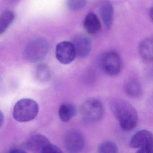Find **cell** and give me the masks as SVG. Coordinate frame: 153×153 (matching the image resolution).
<instances>
[{"label": "cell", "instance_id": "6da1fadb", "mask_svg": "<svg viewBox=\"0 0 153 153\" xmlns=\"http://www.w3.org/2000/svg\"><path fill=\"white\" fill-rule=\"evenodd\" d=\"M110 107L122 128L125 131L133 130L138 121L137 112L128 102L121 99H114L110 102Z\"/></svg>", "mask_w": 153, "mask_h": 153}, {"label": "cell", "instance_id": "7a4b0ae2", "mask_svg": "<svg viewBox=\"0 0 153 153\" xmlns=\"http://www.w3.org/2000/svg\"><path fill=\"white\" fill-rule=\"evenodd\" d=\"M39 111V105L35 101L30 98H23L15 104L13 117L19 122H27L34 120Z\"/></svg>", "mask_w": 153, "mask_h": 153}, {"label": "cell", "instance_id": "3957f363", "mask_svg": "<svg viewBox=\"0 0 153 153\" xmlns=\"http://www.w3.org/2000/svg\"><path fill=\"white\" fill-rule=\"evenodd\" d=\"M49 45L43 38H36L29 43L24 51V58L30 62H36L43 59L48 54Z\"/></svg>", "mask_w": 153, "mask_h": 153}, {"label": "cell", "instance_id": "277c9868", "mask_svg": "<svg viewBox=\"0 0 153 153\" xmlns=\"http://www.w3.org/2000/svg\"><path fill=\"white\" fill-rule=\"evenodd\" d=\"M103 106L102 102L95 98L86 100L81 107V117L88 123H94L100 121L104 114Z\"/></svg>", "mask_w": 153, "mask_h": 153}, {"label": "cell", "instance_id": "5b68a950", "mask_svg": "<svg viewBox=\"0 0 153 153\" xmlns=\"http://www.w3.org/2000/svg\"><path fill=\"white\" fill-rule=\"evenodd\" d=\"M100 66L103 71L107 75L117 76L122 69V59L118 53L109 51L102 55L100 59Z\"/></svg>", "mask_w": 153, "mask_h": 153}, {"label": "cell", "instance_id": "8992f818", "mask_svg": "<svg viewBox=\"0 0 153 153\" xmlns=\"http://www.w3.org/2000/svg\"><path fill=\"white\" fill-rule=\"evenodd\" d=\"M132 148H140L146 153H153V134L147 130H141L136 132L130 141Z\"/></svg>", "mask_w": 153, "mask_h": 153}, {"label": "cell", "instance_id": "52a82bcc", "mask_svg": "<svg viewBox=\"0 0 153 153\" xmlns=\"http://www.w3.org/2000/svg\"><path fill=\"white\" fill-rule=\"evenodd\" d=\"M64 145L69 153H79L85 146V137L78 131H69L65 135Z\"/></svg>", "mask_w": 153, "mask_h": 153}, {"label": "cell", "instance_id": "ba28073f", "mask_svg": "<svg viewBox=\"0 0 153 153\" xmlns=\"http://www.w3.org/2000/svg\"><path fill=\"white\" fill-rule=\"evenodd\" d=\"M55 55L59 62L66 65L74 60L76 53L72 42L63 41L59 43L56 46Z\"/></svg>", "mask_w": 153, "mask_h": 153}, {"label": "cell", "instance_id": "9c48e42d", "mask_svg": "<svg viewBox=\"0 0 153 153\" xmlns=\"http://www.w3.org/2000/svg\"><path fill=\"white\" fill-rule=\"evenodd\" d=\"M76 53V56L84 58L87 57L92 49V42L90 38L83 33L76 35L72 42Z\"/></svg>", "mask_w": 153, "mask_h": 153}, {"label": "cell", "instance_id": "30bf717a", "mask_svg": "<svg viewBox=\"0 0 153 153\" xmlns=\"http://www.w3.org/2000/svg\"><path fill=\"white\" fill-rule=\"evenodd\" d=\"M51 143L46 137L40 134L31 136L25 142V146L27 150L34 153H41Z\"/></svg>", "mask_w": 153, "mask_h": 153}, {"label": "cell", "instance_id": "8fae6325", "mask_svg": "<svg viewBox=\"0 0 153 153\" xmlns=\"http://www.w3.org/2000/svg\"><path fill=\"white\" fill-rule=\"evenodd\" d=\"M85 30L89 34H96L100 31L102 27L101 22L97 16L94 12H89L84 20Z\"/></svg>", "mask_w": 153, "mask_h": 153}, {"label": "cell", "instance_id": "7c38bea8", "mask_svg": "<svg viewBox=\"0 0 153 153\" xmlns=\"http://www.w3.org/2000/svg\"><path fill=\"white\" fill-rule=\"evenodd\" d=\"M139 53L141 58L148 62H153V37L142 40L138 47Z\"/></svg>", "mask_w": 153, "mask_h": 153}, {"label": "cell", "instance_id": "4fadbf2b", "mask_svg": "<svg viewBox=\"0 0 153 153\" xmlns=\"http://www.w3.org/2000/svg\"><path fill=\"white\" fill-rule=\"evenodd\" d=\"M124 89L126 94L132 98H139L143 94L142 86L136 79H131L127 81L124 85Z\"/></svg>", "mask_w": 153, "mask_h": 153}, {"label": "cell", "instance_id": "5bb4252c", "mask_svg": "<svg viewBox=\"0 0 153 153\" xmlns=\"http://www.w3.org/2000/svg\"><path fill=\"white\" fill-rule=\"evenodd\" d=\"M100 14L105 26L110 28L113 22L114 9L111 4L105 3L100 8Z\"/></svg>", "mask_w": 153, "mask_h": 153}, {"label": "cell", "instance_id": "9a60e30c", "mask_svg": "<svg viewBox=\"0 0 153 153\" xmlns=\"http://www.w3.org/2000/svg\"><path fill=\"white\" fill-rule=\"evenodd\" d=\"M76 111V107L72 104H62L59 109V117L62 121L67 122L75 116Z\"/></svg>", "mask_w": 153, "mask_h": 153}, {"label": "cell", "instance_id": "2e32d148", "mask_svg": "<svg viewBox=\"0 0 153 153\" xmlns=\"http://www.w3.org/2000/svg\"><path fill=\"white\" fill-rule=\"evenodd\" d=\"M15 18V14L12 10L4 11L0 17V34L2 35L12 24Z\"/></svg>", "mask_w": 153, "mask_h": 153}, {"label": "cell", "instance_id": "e0dca14e", "mask_svg": "<svg viewBox=\"0 0 153 153\" xmlns=\"http://www.w3.org/2000/svg\"><path fill=\"white\" fill-rule=\"evenodd\" d=\"M36 78L39 82H47L51 78V71L46 64L41 63L36 66L35 71Z\"/></svg>", "mask_w": 153, "mask_h": 153}, {"label": "cell", "instance_id": "ac0fdd59", "mask_svg": "<svg viewBox=\"0 0 153 153\" xmlns=\"http://www.w3.org/2000/svg\"><path fill=\"white\" fill-rule=\"evenodd\" d=\"M97 153H119L118 147L113 141H104L99 146Z\"/></svg>", "mask_w": 153, "mask_h": 153}, {"label": "cell", "instance_id": "d6986e66", "mask_svg": "<svg viewBox=\"0 0 153 153\" xmlns=\"http://www.w3.org/2000/svg\"><path fill=\"white\" fill-rule=\"evenodd\" d=\"M66 2L67 6L70 9L74 11H78L85 7L87 1L84 0H70Z\"/></svg>", "mask_w": 153, "mask_h": 153}, {"label": "cell", "instance_id": "ffe728a7", "mask_svg": "<svg viewBox=\"0 0 153 153\" xmlns=\"http://www.w3.org/2000/svg\"><path fill=\"white\" fill-rule=\"evenodd\" d=\"M41 153H63V152L59 147L51 144L47 146Z\"/></svg>", "mask_w": 153, "mask_h": 153}, {"label": "cell", "instance_id": "44dd1931", "mask_svg": "<svg viewBox=\"0 0 153 153\" xmlns=\"http://www.w3.org/2000/svg\"><path fill=\"white\" fill-rule=\"evenodd\" d=\"M9 153H27L23 149H14L10 150Z\"/></svg>", "mask_w": 153, "mask_h": 153}, {"label": "cell", "instance_id": "7402d4cb", "mask_svg": "<svg viewBox=\"0 0 153 153\" xmlns=\"http://www.w3.org/2000/svg\"><path fill=\"white\" fill-rule=\"evenodd\" d=\"M149 16H150V19L153 22V6L151 7L149 11Z\"/></svg>", "mask_w": 153, "mask_h": 153}, {"label": "cell", "instance_id": "603a6c76", "mask_svg": "<svg viewBox=\"0 0 153 153\" xmlns=\"http://www.w3.org/2000/svg\"><path fill=\"white\" fill-rule=\"evenodd\" d=\"M137 153H146L145 151L142 149H140L137 151Z\"/></svg>", "mask_w": 153, "mask_h": 153}]
</instances>
